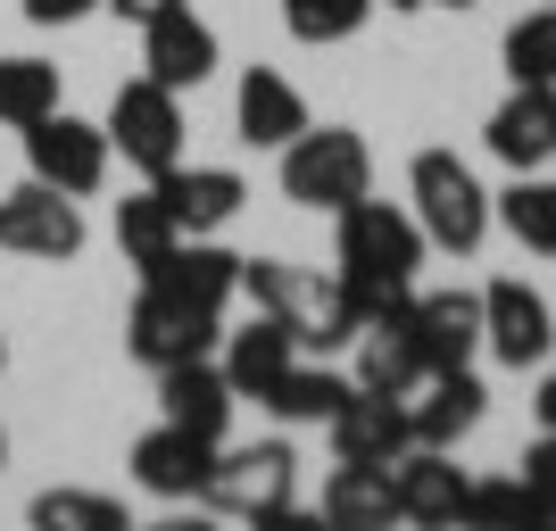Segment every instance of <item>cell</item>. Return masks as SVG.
Here are the masks:
<instances>
[{
    "label": "cell",
    "mask_w": 556,
    "mask_h": 531,
    "mask_svg": "<svg viewBox=\"0 0 556 531\" xmlns=\"http://www.w3.org/2000/svg\"><path fill=\"white\" fill-rule=\"evenodd\" d=\"M332 275L357 291V307H391V300H407L416 291V275H424V225H416V208H391V200H349L341 216H332Z\"/></svg>",
    "instance_id": "cell-1"
},
{
    "label": "cell",
    "mask_w": 556,
    "mask_h": 531,
    "mask_svg": "<svg viewBox=\"0 0 556 531\" xmlns=\"http://www.w3.org/2000/svg\"><path fill=\"white\" fill-rule=\"evenodd\" d=\"M241 291L250 307L291 324L300 349H349L366 332V307L341 275H316V266H291V257H241Z\"/></svg>",
    "instance_id": "cell-2"
},
{
    "label": "cell",
    "mask_w": 556,
    "mask_h": 531,
    "mask_svg": "<svg viewBox=\"0 0 556 531\" xmlns=\"http://www.w3.org/2000/svg\"><path fill=\"white\" fill-rule=\"evenodd\" d=\"M366 191H374L366 134H349V125H307L300 141H282V200H291V208L341 216L349 200H366Z\"/></svg>",
    "instance_id": "cell-3"
},
{
    "label": "cell",
    "mask_w": 556,
    "mask_h": 531,
    "mask_svg": "<svg viewBox=\"0 0 556 531\" xmlns=\"http://www.w3.org/2000/svg\"><path fill=\"white\" fill-rule=\"evenodd\" d=\"M407 200H416V225H424L432 250L473 257L490 241V191L473 184V166H465L457 150H424V159L407 166Z\"/></svg>",
    "instance_id": "cell-4"
},
{
    "label": "cell",
    "mask_w": 556,
    "mask_h": 531,
    "mask_svg": "<svg viewBox=\"0 0 556 531\" xmlns=\"http://www.w3.org/2000/svg\"><path fill=\"white\" fill-rule=\"evenodd\" d=\"M291 490H300L291 440H250V448H216L200 498L216 515H241V523H275V515H291Z\"/></svg>",
    "instance_id": "cell-5"
},
{
    "label": "cell",
    "mask_w": 556,
    "mask_h": 531,
    "mask_svg": "<svg viewBox=\"0 0 556 531\" xmlns=\"http://www.w3.org/2000/svg\"><path fill=\"white\" fill-rule=\"evenodd\" d=\"M109 150H125L134 175H166V166H184V92H166L159 75L116 84V100H109Z\"/></svg>",
    "instance_id": "cell-6"
},
{
    "label": "cell",
    "mask_w": 556,
    "mask_h": 531,
    "mask_svg": "<svg viewBox=\"0 0 556 531\" xmlns=\"http://www.w3.org/2000/svg\"><path fill=\"white\" fill-rule=\"evenodd\" d=\"M216 341H225V316L200 300H175V291H159V282H141L134 316H125V349H134L141 366H184V357H216Z\"/></svg>",
    "instance_id": "cell-7"
},
{
    "label": "cell",
    "mask_w": 556,
    "mask_h": 531,
    "mask_svg": "<svg viewBox=\"0 0 556 531\" xmlns=\"http://www.w3.org/2000/svg\"><path fill=\"white\" fill-rule=\"evenodd\" d=\"M25 166H34V184L67 191V200H92L109 184V125H84V116L50 109L25 125Z\"/></svg>",
    "instance_id": "cell-8"
},
{
    "label": "cell",
    "mask_w": 556,
    "mask_h": 531,
    "mask_svg": "<svg viewBox=\"0 0 556 531\" xmlns=\"http://www.w3.org/2000/svg\"><path fill=\"white\" fill-rule=\"evenodd\" d=\"M482 349L498 357V366H540L556 349V316H548V300H540L523 275H498V282H482Z\"/></svg>",
    "instance_id": "cell-9"
},
{
    "label": "cell",
    "mask_w": 556,
    "mask_h": 531,
    "mask_svg": "<svg viewBox=\"0 0 556 531\" xmlns=\"http://www.w3.org/2000/svg\"><path fill=\"white\" fill-rule=\"evenodd\" d=\"M357 391H382V399H416L424 391V349H416V291L391 307H374L366 332H357Z\"/></svg>",
    "instance_id": "cell-10"
},
{
    "label": "cell",
    "mask_w": 556,
    "mask_h": 531,
    "mask_svg": "<svg viewBox=\"0 0 556 531\" xmlns=\"http://www.w3.org/2000/svg\"><path fill=\"white\" fill-rule=\"evenodd\" d=\"M325 432H332V465H399L416 448L407 399H382V391H349Z\"/></svg>",
    "instance_id": "cell-11"
},
{
    "label": "cell",
    "mask_w": 556,
    "mask_h": 531,
    "mask_svg": "<svg viewBox=\"0 0 556 531\" xmlns=\"http://www.w3.org/2000/svg\"><path fill=\"white\" fill-rule=\"evenodd\" d=\"M0 250L17 257H75L84 250V208L50 184H25L0 200Z\"/></svg>",
    "instance_id": "cell-12"
},
{
    "label": "cell",
    "mask_w": 556,
    "mask_h": 531,
    "mask_svg": "<svg viewBox=\"0 0 556 531\" xmlns=\"http://www.w3.org/2000/svg\"><path fill=\"white\" fill-rule=\"evenodd\" d=\"M141 75H159L166 92H200L216 75V34L191 17V0H175L141 25Z\"/></svg>",
    "instance_id": "cell-13"
},
{
    "label": "cell",
    "mask_w": 556,
    "mask_h": 531,
    "mask_svg": "<svg viewBox=\"0 0 556 531\" xmlns=\"http://www.w3.org/2000/svg\"><path fill=\"white\" fill-rule=\"evenodd\" d=\"M482 141H490V159L515 166V175L548 166L556 159V84H515V92L490 109Z\"/></svg>",
    "instance_id": "cell-14"
},
{
    "label": "cell",
    "mask_w": 556,
    "mask_h": 531,
    "mask_svg": "<svg viewBox=\"0 0 556 531\" xmlns=\"http://www.w3.org/2000/svg\"><path fill=\"white\" fill-rule=\"evenodd\" d=\"M216 448H225V440H200V432H184V423L159 416V432L134 440V482L150 490V498H200Z\"/></svg>",
    "instance_id": "cell-15"
},
{
    "label": "cell",
    "mask_w": 556,
    "mask_h": 531,
    "mask_svg": "<svg viewBox=\"0 0 556 531\" xmlns=\"http://www.w3.org/2000/svg\"><path fill=\"white\" fill-rule=\"evenodd\" d=\"M391 490H399V523H424V531H441V523H465V473L448 465V448H407V457L391 465Z\"/></svg>",
    "instance_id": "cell-16"
},
{
    "label": "cell",
    "mask_w": 556,
    "mask_h": 531,
    "mask_svg": "<svg viewBox=\"0 0 556 531\" xmlns=\"http://www.w3.org/2000/svg\"><path fill=\"white\" fill-rule=\"evenodd\" d=\"M232 382H225V366L216 357H184V366H159V416L166 423H184V432H200V440H225V423H232Z\"/></svg>",
    "instance_id": "cell-17"
},
{
    "label": "cell",
    "mask_w": 556,
    "mask_h": 531,
    "mask_svg": "<svg viewBox=\"0 0 556 531\" xmlns=\"http://www.w3.org/2000/svg\"><path fill=\"white\" fill-rule=\"evenodd\" d=\"M150 191L166 200V216L184 232H225L241 216V200H250V184L232 166H166V175H150Z\"/></svg>",
    "instance_id": "cell-18"
},
{
    "label": "cell",
    "mask_w": 556,
    "mask_h": 531,
    "mask_svg": "<svg viewBox=\"0 0 556 531\" xmlns=\"http://www.w3.org/2000/svg\"><path fill=\"white\" fill-rule=\"evenodd\" d=\"M416 349L424 374H457L482 349V291H416Z\"/></svg>",
    "instance_id": "cell-19"
},
{
    "label": "cell",
    "mask_w": 556,
    "mask_h": 531,
    "mask_svg": "<svg viewBox=\"0 0 556 531\" xmlns=\"http://www.w3.org/2000/svg\"><path fill=\"white\" fill-rule=\"evenodd\" d=\"M141 282H159V291H175V300H200V307H216V316H225V300L241 291V257L216 250L208 232H184L159 266H141Z\"/></svg>",
    "instance_id": "cell-20"
},
{
    "label": "cell",
    "mask_w": 556,
    "mask_h": 531,
    "mask_svg": "<svg viewBox=\"0 0 556 531\" xmlns=\"http://www.w3.org/2000/svg\"><path fill=\"white\" fill-rule=\"evenodd\" d=\"M232 125H241V141H250V150H282V141L307 134V100H300V84H291V75L250 67V75H241V92H232Z\"/></svg>",
    "instance_id": "cell-21"
},
{
    "label": "cell",
    "mask_w": 556,
    "mask_h": 531,
    "mask_svg": "<svg viewBox=\"0 0 556 531\" xmlns=\"http://www.w3.org/2000/svg\"><path fill=\"white\" fill-rule=\"evenodd\" d=\"M291 357H300V341H291V324L257 307V316L241 324V332H225V357H216V366H225L232 399H266V391L282 382V366H291Z\"/></svg>",
    "instance_id": "cell-22"
},
{
    "label": "cell",
    "mask_w": 556,
    "mask_h": 531,
    "mask_svg": "<svg viewBox=\"0 0 556 531\" xmlns=\"http://www.w3.org/2000/svg\"><path fill=\"white\" fill-rule=\"evenodd\" d=\"M482 374L457 366V374H424V399H407V423H416L424 448H457L473 423H482Z\"/></svg>",
    "instance_id": "cell-23"
},
{
    "label": "cell",
    "mask_w": 556,
    "mask_h": 531,
    "mask_svg": "<svg viewBox=\"0 0 556 531\" xmlns=\"http://www.w3.org/2000/svg\"><path fill=\"white\" fill-rule=\"evenodd\" d=\"M325 515L341 531H382L399 523V490H391V465H341L325 482Z\"/></svg>",
    "instance_id": "cell-24"
},
{
    "label": "cell",
    "mask_w": 556,
    "mask_h": 531,
    "mask_svg": "<svg viewBox=\"0 0 556 531\" xmlns=\"http://www.w3.org/2000/svg\"><path fill=\"white\" fill-rule=\"evenodd\" d=\"M490 216H498L532 257H556V184L540 175V166H532V175H515V184L490 200Z\"/></svg>",
    "instance_id": "cell-25"
},
{
    "label": "cell",
    "mask_w": 556,
    "mask_h": 531,
    "mask_svg": "<svg viewBox=\"0 0 556 531\" xmlns=\"http://www.w3.org/2000/svg\"><path fill=\"white\" fill-rule=\"evenodd\" d=\"M349 391H357V382H341L332 366H300V357H291V366H282V382L257 399V407H275L282 423H332Z\"/></svg>",
    "instance_id": "cell-26"
},
{
    "label": "cell",
    "mask_w": 556,
    "mask_h": 531,
    "mask_svg": "<svg viewBox=\"0 0 556 531\" xmlns=\"http://www.w3.org/2000/svg\"><path fill=\"white\" fill-rule=\"evenodd\" d=\"M175 241H184V225L166 216L159 191H134V200H116V250H125V266H134V275H141V266H159Z\"/></svg>",
    "instance_id": "cell-27"
},
{
    "label": "cell",
    "mask_w": 556,
    "mask_h": 531,
    "mask_svg": "<svg viewBox=\"0 0 556 531\" xmlns=\"http://www.w3.org/2000/svg\"><path fill=\"white\" fill-rule=\"evenodd\" d=\"M34 531H134L125 498H100V490H42L34 507H25Z\"/></svg>",
    "instance_id": "cell-28"
},
{
    "label": "cell",
    "mask_w": 556,
    "mask_h": 531,
    "mask_svg": "<svg viewBox=\"0 0 556 531\" xmlns=\"http://www.w3.org/2000/svg\"><path fill=\"white\" fill-rule=\"evenodd\" d=\"M465 523H556V498L532 482V473L473 482V490H465Z\"/></svg>",
    "instance_id": "cell-29"
},
{
    "label": "cell",
    "mask_w": 556,
    "mask_h": 531,
    "mask_svg": "<svg viewBox=\"0 0 556 531\" xmlns=\"http://www.w3.org/2000/svg\"><path fill=\"white\" fill-rule=\"evenodd\" d=\"M498 59H507V84H556V0L507 25Z\"/></svg>",
    "instance_id": "cell-30"
},
{
    "label": "cell",
    "mask_w": 556,
    "mask_h": 531,
    "mask_svg": "<svg viewBox=\"0 0 556 531\" xmlns=\"http://www.w3.org/2000/svg\"><path fill=\"white\" fill-rule=\"evenodd\" d=\"M59 109V67L50 59H0V125H34Z\"/></svg>",
    "instance_id": "cell-31"
},
{
    "label": "cell",
    "mask_w": 556,
    "mask_h": 531,
    "mask_svg": "<svg viewBox=\"0 0 556 531\" xmlns=\"http://www.w3.org/2000/svg\"><path fill=\"white\" fill-rule=\"evenodd\" d=\"M366 17H374V0H282L291 42H349Z\"/></svg>",
    "instance_id": "cell-32"
},
{
    "label": "cell",
    "mask_w": 556,
    "mask_h": 531,
    "mask_svg": "<svg viewBox=\"0 0 556 531\" xmlns=\"http://www.w3.org/2000/svg\"><path fill=\"white\" fill-rule=\"evenodd\" d=\"M92 9H109V0H25L34 25H75V17H92Z\"/></svg>",
    "instance_id": "cell-33"
},
{
    "label": "cell",
    "mask_w": 556,
    "mask_h": 531,
    "mask_svg": "<svg viewBox=\"0 0 556 531\" xmlns=\"http://www.w3.org/2000/svg\"><path fill=\"white\" fill-rule=\"evenodd\" d=\"M523 473H532V482H540V490L556 498V432H540V448L523 457Z\"/></svg>",
    "instance_id": "cell-34"
},
{
    "label": "cell",
    "mask_w": 556,
    "mask_h": 531,
    "mask_svg": "<svg viewBox=\"0 0 556 531\" xmlns=\"http://www.w3.org/2000/svg\"><path fill=\"white\" fill-rule=\"evenodd\" d=\"M109 9H116V17H125V25H150V17H159V9H175V0H109Z\"/></svg>",
    "instance_id": "cell-35"
},
{
    "label": "cell",
    "mask_w": 556,
    "mask_h": 531,
    "mask_svg": "<svg viewBox=\"0 0 556 531\" xmlns=\"http://www.w3.org/2000/svg\"><path fill=\"white\" fill-rule=\"evenodd\" d=\"M532 416H540V432H556V374L540 382V399H532Z\"/></svg>",
    "instance_id": "cell-36"
},
{
    "label": "cell",
    "mask_w": 556,
    "mask_h": 531,
    "mask_svg": "<svg viewBox=\"0 0 556 531\" xmlns=\"http://www.w3.org/2000/svg\"><path fill=\"white\" fill-rule=\"evenodd\" d=\"M424 9H473V0H424Z\"/></svg>",
    "instance_id": "cell-37"
},
{
    "label": "cell",
    "mask_w": 556,
    "mask_h": 531,
    "mask_svg": "<svg viewBox=\"0 0 556 531\" xmlns=\"http://www.w3.org/2000/svg\"><path fill=\"white\" fill-rule=\"evenodd\" d=\"M391 9H424V0H391Z\"/></svg>",
    "instance_id": "cell-38"
},
{
    "label": "cell",
    "mask_w": 556,
    "mask_h": 531,
    "mask_svg": "<svg viewBox=\"0 0 556 531\" xmlns=\"http://www.w3.org/2000/svg\"><path fill=\"white\" fill-rule=\"evenodd\" d=\"M0 465H9V432H0Z\"/></svg>",
    "instance_id": "cell-39"
},
{
    "label": "cell",
    "mask_w": 556,
    "mask_h": 531,
    "mask_svg": "<svg viewBox=\"0 0 556 531\" xmlns=\"http://www.w3.org/2000/svg\"><path fill=\"white\" fill-rule=\"evenodd\" d=\"M0 366H9V341H0Z\"/></svg>",
    "instance_id": "cell-40"
}]
</instances>
